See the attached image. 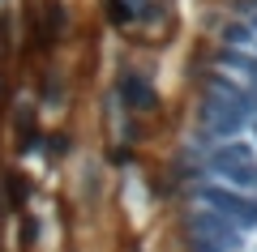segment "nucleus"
Here are the masks:
<instances>
[{"label": "nucleus", "mask_w": 257, "mask_h": 252, "mask_svg": "<svg viewBox=\"0 0 257 252\" xmlns=\"http://www.w3.org/2000/svg\"><path fill=\"white\" fill-rule=\"evenodd\" d=\"M206 171L227 188L257 192V145L240 141V137H219V145L206 150Z\"/></svg>", "instance_id": "nucleus-1"}, {"label": "nucleus", "mask_w": 257, "mask_h": 252, "mask_svg": "<svg viewBox=\"0 0 257 252\" xmlns=\"http://www.w3.org/2000/svg\"><path fill=\"white\" fill-rule=\"evenodd\" d=\"M189 243H193V252H240L244 248V235H236L231 226L214 222L210 214H197V209H193Z\"/></svg>", "instance_id": "nucleus-2"}, {"label": "nucleus", "mask_w": 257, "mask_h": 252, "mask_svg": "<svg viewBox=\"0 0 257 252\" xmlns=\"http://www.w3.org/2000/svg\"><path fill=\"white\" fill-rule=\"evenodd\" d=\"M124 103H128V107H138V111L155 107V94H150L146 77H133V73H128V77H124Z\"/></svg>", "instance_id": "nucleus-3"}]
</instances>
